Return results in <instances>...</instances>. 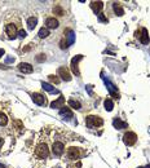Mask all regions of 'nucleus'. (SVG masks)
<instances>
[{"label":"nucleus","mask_w":150,"mask_h":168,"mask_svg":"<svg viewBox=\"0 0 150 168\" xmlns=\"http://www.w3.org/2000/svg\"><path fill=\"white\" fill-rule=\"evenodd\" d=\"M91 8L95 13H100L101 9L104 8V3L102 1H92L91 3Z\"/></svg>","instance_id":"ddd939ff"},{"label":"nucleus","mask_w":150,"mask_h":168,"mask_svg":"<svg viewBox=\"0 0 150 168\" xmlns=\"http://www.w3.org/2000/svg\"><path fill=\"white\" fill-rule=\"evenodd\" d=\"M14 120L11 111L4 104L0 102V154H7L11 150L12 144H14Z\"/></svg>","instance_id":"f257e3e1"},{"label":"nucleus","mask_w":150,"mask_h":168,"mask_svg":"<svg viewBox=\"0 0 150 168\" xmlns=\"http://www.w3.org/2000/svg\"><path fill=\"white\" fill-rule=\"evenodd\" d=\"M43 88H46V89H48V91H50V92L53 91V88H52V87H50L48 83H43Z\"/></svg>","instance_id":"393cba45"},{"label":"nucleus","mask_w":150,"mask_h":168,"mask_svg":"<svg viewBox=\"0 0 150 168\" xmlns=\"http://www.w3.org/2000/svg\"><path fill=\"white\" fill-rule=\"evenodd\" d=\"M18 36L20 38H25L26 36V31H25V30H20V31H18Z\"/></svg>","instance_id":"a878e982"},{"label":"nucleus","mask_w":150,"mask_h":168,"mask_svg":"<svg viewBox=\"0 0 150 168\" xmlns=\"http://www.w3.org/2000/svg\"><path fill=\"white\" fill-rule=\"evenodd\" d=\"M114 127H116V128H118V130H123V128H127V123L122 122L121 119H118V118H116L115 120H114Z\"/></svg>","instance_id":"6ab92c4d"},{"label":"nucleus","mask_w":150,"mask_h":168,"mask_svg":"<svg viewBox=\"0 0 150 168\" xmlns=\"http://www.w3.org/2000/svg\"><path fill=\"white\" fill-rule=\"evenodd\" d=\"M140 41L142 44H148L149 43V35H148V30L146 29H141V35H139Z\"/></svg>","instance_id":"4468645a"},{"label":"nucleus","mask_w":150,"mask_h":168,"mask_svg":"<svg viewBox=\"0 0 150 168\" xmlns=\"http://www.w3.org/2000/svg\"><path fill=\"white\" fill-rule=\"evenodd\" d=\"M3 55H4V50H3V49H0V57H1Z\"/></svg>","instance_id":"cd10ccee"},{"label":"nucleus","mask_w":150,"mask_h":168,"mask_svg":"<svg viewBox=\"0 0 150 168\" xmlns=\"http://www.w3.org/2000/svg\"><path fill=\"white\" fill-rule=\"evenodd\" d=\"M65 106V97L64 96H60L58 98H57L56 101H53L52 105H50V107L52 109H57V107H64Z\"/></svg>","instance_id":"9b49d317"},{"label":"nucleus","mask_w":150,"mask_h":168,"mask_svg":"<svg viewBox=\"0 0 150 168\" xmlns=\"http://www.w3.org/2000/svg\"><path fill=\"white\" fill-rule=\"evenodd\" d=\"M136 141H137V134L135 133V132H127V133H124V136H123V142L127 146L135 145Z\"/></svg>","instance_id":"0eeeda50"},{"label":"nucleus","mask_w":150,"mask_h":168,"mask_svg":"<svg viewBox=\"0 0 150 168\" xmlns=\"http://www.w3.org/2000/svg\"><path fill=\"white\" fill-rule=\"evenodd\" d=\"M0 168H5L4 166H3V164H0Z\"/></svg>","instance_id":"c85d7f7f"},{"label":"nucleus","mask_w":150,"mask_h":168,"mask_svg":"<svg viewBox=\"0 0 150 168\" xmlns=\"http://www.w3.org/2000/svg\"><path fill=\"white\" fill-rule=\"evenodd\" d=\"M86 124L88 128H97L101 127L104 124V120L100 116H95V115H89L86 118Z\"/></svg>","instance_id":"423d86ee"},{"label":"nucleus","mask_w":150,"mask_h":168,"mask_svg":"<svg viewBox=\"0 0 150 168\" xmlns=\"http://www.w3.org/2000/svg\"><path fill=\"white\" fill-rule=\"evenodd\" d=\"M49 80L52 83H55V84H58L60 83V79L56 76V75H49Z\"/></svg>","instance_id":"b1692460"},{"label":"nucleus","mask_w":150,"mask_h":168,"mask_svg":"<svg viewBox=\"0 0 150 168\" xmlns=\"http://www.w3.org/2000/svg\"><path fill=\"white\" fill-rule=\"evenodd\" d=\"M36 23H38L36 17H30V18H27V27L30 30H34L35 27H36Z\"/></svg>","instance_id":"f3484780"},{"label":"nucleus","mask_w":150,"mask_h":168,"mask_svg":"<svg viewBox=\"0 0 150 168\" xmlns=\"http://www.w3.org/2000/svg\"><path fill=\"white\" fill-rule=\"evenodd\" d=\"M18 69L20 71H22L23 74H30L32 73V66L30 64H26V62H22V64L18 65Z\"/></svg>","instance_id":"f8f14e48"},{"label":"nucleus","mask_w":150,"mask_h":168,"mask_svg":"<svg viewBox=\"0 0 150 168\" xmlns=\"http://www.w3.org/2000/svg\"><path fill=\"white\" fill-rule=\"evenodd\" d=\"M84 155V151L82 150V148H76V146H71V148H67L65 151V157L67 162H75L79 160L80 158Z\"/></svg>","instance_id":"20e7f679"},{"label":"nucleus","mask_w":150,"mask_h":168,"mask_svg":"<svg viewBox=\"0 0 150 168\" xmlns=\"http://www.w3.org/2000/svg\"><path fill=\"white\" fill-rule=\"evenodd\" d=\"M53 13L56 14V16H58V17H62V16H65V12L64 9H62V7L60 4H57L55 8H53Z\"/></svg>","instance_id":"aec40b11"},{"label":"nucleus","mask_w":150,"mask_h":168,"mask_svg":"<svg viewBox=\"0 0 150 168\" xmlns=\"http://www.w3.org/2000/svg\"><path fill=\"white\" fill-rule=\"evenodd\" d=\"M20 23L21 21L20 18L14 22V21H5V25H4V31L5 35H7L8 39H16L18 36V31H20Z\"/></svg>","instance_id":"7ed1b4c3"},{"label":"nucleus","mask_w":150,"mask_h":168,"mask_svg":"<svg viewBox=\"0 0 150 168\" xmlns=\"http://www.w3.org/2000/svg\"><path fill=\"white\" fill-rule=\"evenodd\" d=\"M48 35H49V30L47 27H41L39 30V38H48Z\"/></svg>","instance_id":"412c9836"},{"label":"nucleus","mask_w":150,"mask_h":168,"mask_svg":"<svg viewBox=\"0 0 150 168\" xmlns=\"http://www.w3.org/2000/svg\"><path fill=\"white\" fill-rule=\"evenodd\" d=\"M148 168H150V164H148Z\"/></svg>","instance_id":"c756f323"},{"label":"nucleus","mask_w":150,"mask_h":168,"mask_svg":"<svg viewBox=\"0 0 150 168\" xmlns=\"http://www.w3.org/2000/svg\"><path fill=\"white\" fill-rule=\"evenodd\" d=\"M113 8H114V12H115L116 16H123V14H124V10H123V8L121 7L119 3H113Z\"/></svg>","instance_id":"dca6fc26"},{"label":"nucleus","mask_w":150,"mask_h":168,"mask_svg":"<svg viewBox=\"0 0 150 168\" xmlns=\"http://www.w3.org/2000/svg\"><path fill=\"white\" fill-rule=\"evenodd\" d=\"M32 149H34L32 150V155L38 160H46L49 157V145H48L47 140L39 139Z\"/></svg>","instance_id":"f03ea898"},{"label":"nucleus","mask_w":150,"mask_h":168,"mask_svg":"<svg viewBox=\"0 0 150 168\" xmlns=\"http://www.w3.org/2000/svg\"><path fill=\"white\" fill-rule=\"evenodd\" d=\"M60 26V22L58 20L55 18V17H48L46 20V27L49 30V29H57Z\"/></svg>","instance_id":"1a4fd4ad"},{"label":"nucleus","mask_w":150,"mask_h":168,"mask_svg":"<svg viewBox=\"0 0 150 168\" xmlns=\"http://www.w3.org/2000/svg\"><path fill=\"white\" fill-rule=\"evenodd\" d=\"M57 73H58V75L61 76V79L66 80V82H70V80H71V74L69 73V70L66 67H64V66H62V67H60Z\"/></svg>","instance_id":"9d476101"},{"label":"nucleus","mask_w":150,"mask_h":168,"mask_svg":"<svg viewBox=\"0 0 150 168\" xmlns=\"http://www.w3.org/2000/svg\"><path fill=\"white\" fill-rule=\"evenodd\" d=\"M69 105H70L71 107H74V109H80V104L76 100H74V98H71V100H69Z\"/></svg>","instance_id":"5701e85b"},{"label":"nucleus","mask_w":150,"mask_h":168,"mask_svg":"<svg viewBox=\"0 0 150 168\" xmlns=\"http://www.w3.org/2000/svg\"><path fill=\"white\" fill-rule=\"evenodd\" d=\"M31 98H32V101H34L35 104L40 105V106H47V104H48L47 97L44 94H41V93H32Z\"/></svg>","instance_id":"6e6552de"},{"label":"nucleus","mask_w":150,"mask_h":168,"mask_svg":"<svg viewBox=\"0 0 150 168\" xmlns=\"http://www.w3.org/2000/svg\"><path fill=\"white\" fill-rule=\"evenodd\" d=\"M83 58V56H76V57H74L73 58V61H71V66H73V71L76 75H79V70H78V61H79V60H82Z\"/></svg>","instance_id":"2eb2a0df"},{"label":"nucleus","mask_w":150,"mask_h":168,"mask_svg":"<svg viewBox=\"0 0 150 168\" xmlns=\"http://www.w3.org/2000/svg\"><path fill=\"white\" fill-rule=\"evenodd\" d=\"M60 114H61L62 116H67V119H70V118H73V113H71V110L69 109V107H62L61 109V111H60Z\"/></svg>","instance_id":"a211bd4d"},{"label":"nucleus","mask_w":150,"mask_h":168,"mask_svg":"<svg viewBox=\"0 0 150 168\" xmlns=\"http://www.w3.org/2000/svg\"><path fill=\"white\" fill-rule=\"evenodd\" d=\"M66 151V141H62L61 139H56L52 142V153L55 157H62Z\"/></svg>","instance_id":"39448f33"},{"label":"nucleus","mask_w":150,"mask_h":168,"mask_svg":"<svg viewBox=\"0 0 150 168\" xmlns=\"http://www.w3.org/2000/svg\"><path fill=\"white\" fill-rule=\"evenodd\" d=\"M36 60H38L39 62L44 61V60H46V55H39V57H36Z\"/></svg>","instance_id":"bb28decb"},{"label":"nucleus","mask_w":150,"mask_h":168,"mask_svg":"<svg viewBox=\"0 0 150 168\" xmlns=\"http://www.w3.org/2000/svg\"><path fill=\"white\" fill-rule=\"evenodd\" d=\"M139 168H142V167H139Z\"/></svg>","instance_id":"7c9ffc66"},{"label":"nucleus","mask_w":150,"mask_h":168,"mask_svg":"<svg viewBox=\"0 0 150 168\" xmlns=\"http://www.w3.org/2000/svg\"><path fill=\"white\" fill-rule=\"evenodd\" d=\"M104 105H105V109H106L107 111H111L113 107H114V104H113V101H111V100H105Z\"/></svg>","instance_id":"4be33fe9"}]
</instances>
